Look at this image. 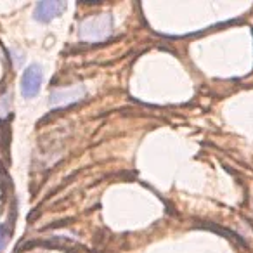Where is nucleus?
Wrapping results in <instances>:
<instances>
[{
  "instance_id": "4",
  "label": "nucleus",
  "mask_w": 253,
  "mask_h": 253,
  "mask_svg": "<svg viewBox=\"0 0 253 253\" xmlns=\"http://www.w3.org/2000/svg\"><path fill=\"white\" fill-rule=\"evenodd\" d=\"M64 2H39L35 7V18L39 21H50L64 11Z\"/></svg>"
},
{
  "instance_id": "1",
  "label": "nucleus",
  "mask_w": 253,
  "mask_h": 253,
  "mask_svg": "<svg viewBox=\"0 0 253 253\" xmlns=\"http://www.w3.org/2000/svg\"><path fill=\"white\" fill-rule=\"evenodd\" d=\"M111 16L102 14L85 19L78 28V35H80L82 40H87V42H101V40H106L111 35Z\"/></svg>"
},
{
  "instance_id": "5",
  "label": "nucleus",
  "mask_w": 253,
  "mask_h": 253,
  "mask_svg": "<svg viewBox=\"0 0 253 253\" xmlns=\"http://www.w3.org/2000/svg\"><path fill=\"white\" fill-rule=\"evenodd\" d=\"M5 241H7V229L4 225H0V253L5 248Z\"/></svg>"
},
{
  "instance_id": "3",
  "label": "nucleus",
  "mask_w": 253,
  "mask_h": 253,
  "mask_svg": "<svg viewBox=\"0 0 253 253\" xmlns=\"http://www.w3.org/2000/svg\"><path fill=\"white\" fill-rule=\"evenodd\" d=\"M40 85H42V70L37 64L28 66L23 71L21 77V94L25 97H33L39 92Z\"/></svg>"
},
{
  "instance_id": "2",
  "label": "nucleus",
  "mask_w": 253,
  "mask_h": 253,
  "mask_svg": "<svg viewBox=\"0 0 253 253\" xmlns=\"http://www.w3.org/2000/svg\"><path fill=\"white\" fill-rule=\"evenodd\" d=\"M87 94L84 85H77L71 88H57L50 94V106L52 108H61V106L73 104V102L80 101L84 95Z\"/></svg>"
}]
</instances>
